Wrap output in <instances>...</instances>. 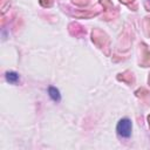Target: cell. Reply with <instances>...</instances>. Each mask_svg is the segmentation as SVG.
Masks as SVG:
<instances>
[{"mask_svg": "<svg viewBox=\"0 0 150 150\" xmlns=\"http://www.w3.org/2000/svg\"><path fill=\"white\" fill-rule=\"evenodd\" d=\"M149 1H150V0H149Z\"/></svg>", "mask_w": 150, "mask_h": 150, "instance_id": "4", "label": "cell"}, {"mask_svg": "<svg viewBox=\"0 0 150 150\" xmlns=\"http://www.w3.org/2000/svg\"><path fill=\"white\" fill-rule=\"evenodd\" d=\"M131 129H132V124H131V121L129 118L120 120L117 123V127H116L117 134L124 138H128L131 135Z\"/></svg>", "mask_w": 150, "mask_h": 150, "instance_id": "1", "label": "cell"}, {"mask_svg": "<svg viewBox=\"0 0 150 150\" xmlns=\"http://www.w3.org/2000/svg\"><path fill=\"white\" fill-rule=\"evenodd\" d=\"M6 80L11 83H16L19 81V75L15 71H7L6 73Z\"/></svg>", "mask_w": 150, "mask_h": 150, "instance_id": "3", "label": "cell"}, {"mask_svg": "<svg viewBox=\"0 0 150 150\" xmlns=\"http://www.w3.org/2000/svg\"><path fill=\"white\" fill-rule=\"evenodd\" d=\"M48 94H49V96H50V98L53 100V101H60V98H61V95H60V91L56 89V88H54V87H49L48 88Z\"/></svg>", "mask_w": 150, "mask_h": 150, "instance_id": "2", "label": "cell"}]
</instances>
